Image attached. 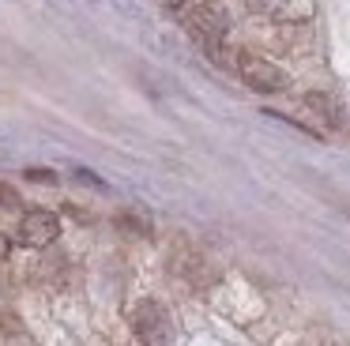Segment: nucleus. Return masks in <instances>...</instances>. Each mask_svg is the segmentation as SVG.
Masks as SVG:
<instances>
[{"label":"nucleus","instance_id":"nucleus-5","mask_svg":"<svg viewBox=\"0 0 350 346\" xmlns=\"http://www.w3.org/2000/svg\"><path fill=\"white\" fill-rule=\"evenodd\" d=\"M305 105H309L312 113H320V120H324V124H339V117H342V109L335 105V98L320 94V90H312V94H305Z\"/></svg>","mask_w":350,"mask_h":346},{"label":"nucleus","instance_id":"nucleus-9","mask_svg":"<svg viewBox=\"0 0 350 346\" xmlns=\"http://www.w3.org/2000/svg\"><path fill=\"white\" fill-rule=\"evenodd\" d=\"M12 245H16V241H12L8 233H0V263H4V260L12 256Z\"/></svg>","mask_w":350,"mask_h":346},{"label":"nucleus","instance_id":"nucleus-2","mask_svg":"<svg viewBox=\"0 0 350 346\" xmlns=\"http://www.w3.org/2000/svg\"><path fill=\"white\" fill-rule=\"evenodd\" d=\"M237 75H241L245 83H249L252 90H260V94H279V90L290 87V75L282 72L275 60L267 57H256V53H237Z\"/></svg>","mask_w":350,"mask_h":346},{"label":"nucleus","instance_id":"nucleus-4","mask_svg":"<svg viewBox=\"0 0 350 346\" xmlns=\"http://www.w3.org/2000/svg\"><path fill=\"white\" fill-rule=\"evenodd\" d=\"M57 233H61V218L46 207H31L16 226V241L27 248H49L57 241Z\"/></svg>","mask_w":350,"mask_h":346},{"label":"nucleus","instance_id":"nucleus-1","mask_svg":"<svg viewBox=\"0 0 350 346\" xmlns=\"http://www.w3.org/2000/svg\"><path fill=\"white\" fill-rule=\"evenodd\" d=\"M185 30L204 45L211 57H222V42L230 34V12L219 0H200L185 12Z\"/></svg>","mask_w":350,"mask_h":346},{"label":"nucleus","instance_id":"nucleus-8","mask_svg":"<svg viewBox=\"0 0 350 346\" xmlns=\"http://www.w3.org/2000/svg\"><path fill=\"white\" fill-rule=\"evenodd\" d=\"M245 4H249L252 12H264V15H271V12H279V8H282V0H245Z\"/></svg>","mask_w":350,"mask_h":346},{"label":"nucleus","instance_id":"nucleus-6","mask_svg":"<svg viewBox=\"0 0 350 346\" xmlns=\"http://www.w3.org/2000/svg\"><path fill=\"white\" fill-rule=\"evenodd\" d=\"M117 226H124V230H136V233H144V237L151 233V226H147L144 218H136V215H121V218H117Z\"/></svg>","mask_w":350,"mask_h":346},{"label":"nucleus","instance_id":"nucleus-7","mask_svg":"<svg viewBox=\"0 0 350 346\" xmlns=\"http://www.w3.org/2000/svg\"><path fill=\"white\" fill-rule=\"evenodd\" d=\"M0 207H8V211L19 207V192L12 185H4V181H0Z\"/></svg>","mask_w":350,"mask_h":346},{"label":"nucleus","instance_id":"nucleus-3","mask_svg":"<svg viewBox=\"0 0 350 346\" xmlns=\"http://www.w3.org/2000/svg\"><path fill=\"white\" fill-rule=\"evenodd\" d=\"M132 331H136V338L144 346H166L170 335H174V323H170V312L162 301H139L136 308H132Z\"/></svg>","mask_w":350,"mask_h":346},{"label":"nucleus","instance_id":"nucleus-11","mask_svg":"<svg viewBox=\"0 0 350 346\" xmlns=\"http://www.w3.org/2000/svg\"><path fill=\"white\" fill-rule=\"evenodd\" d=\"M166 8H185V0H162Z\"/></svg>","mask_w":350,"mask_h":346},{"label":"nucleus","instance_id":"nucleus-10","mask_svg":"<svg viewBox=\"0 0 350 346\" xmlns=\"http://www.w3.org/2000/svg\"><path fill=\"white\" fill-rule=\"evenodd\" d=\"M27 177H31V181H57V173H49V170H27Z\"/></svg>","mask_w":350,"mask_h":346}]
</instances>
